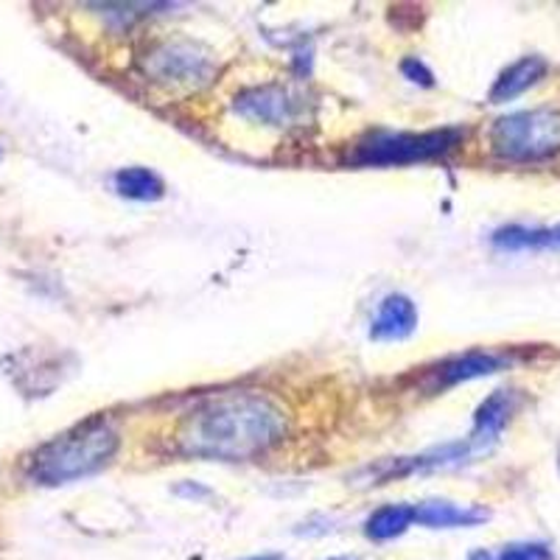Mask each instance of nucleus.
I'll return each instance as SVG.
<instances>
[{"label":"nucleus","mask_w":560,"mask_h":560,"mask_svg":"<svg viewBox=\"0 0 560 560\" xmlns=\"http://www.w3.org/2000/svg\"><path fill=\"white\" fill-rule=\"evenodd\" d=\"M287 432V412L269 395L222 393L185 415L177 448L185 457L244 463L278 446Z\"/></svg>","instance_id":"1"},{"label":"nucleus","mask_w":560,"mask_h":560,"mask_svg":"<svg viewBox=\"0 0 560 560\" xmlns=\"http://www.w3.org/2000/svg\"><path fill=\"white\" fill-rule=\"evenodd\" d=\"M118 446H121V434L113 420L93 415L39 446L28 463V477L45 488L79 482L109 465Z\"/></svg>","instance_id":"2"},{"label":"nucleus","mask_w":560,"mask_h":560,"mask_svg":"<svg viewBox=\"0 0 560 560\" xmlns=\"http://www.w3.org/2000/svg\"><path fill=\"white\" fill-rule=\"evenodd\" d=\"M490 149L510 163H538L560 152V113L549 107L502 115L490 127Z\"/></svg>","instance_id":"3"},{"label":"nucleus","mask_w":560,"mask_h":560,"mask_svg":"<svg viewBox=\"0 0 560 560\" xmlns=\"http://www.w3.org/2000/svg\"><path fill=\"white\" fill-rule=\"evenodd\" d=\"M465 132L459 127L432 129V132H395L373 135L359 143L353 152V163L359 166H407V163H423L448 154L463 143Z\"/></svg>","instance_id":"4"},{"label":"nucleus","mask_w":560,"mask_h":560,"mask_svg":"<svg viewBox=\"0 0 560 560\" xmlns=\"http://www.w3.org/2000/svg\"><path fill=\"white\" fill-rule=\"evenodd\" d=\"M510 364H513V359L504 357V353H493V350H468V353H457V357H448L443 359V362L423 370L420 389L429 395L446 393V389L457 387V384L493 376V373L510 368Z\"/></svg>","instance_id":"5"},{"label":"nucleus","mask_w":560,"mask_h":560,"mask_svg":"<svg viewBox=\"0 0 560 560\" xmlns=\"http://www.w3.org/2000/svg\"><path fill=\"white\" fill-rule=\"evenodd\" d=\"M208 57L188 43H166L154 48L147 59V73L154 82L166 84V88H179V84H199L210 73Z\"/></svg>","instance_id":"6"},{"label":"nucleus","mask_w":560,"mask_h":560,"mask_svg":"<svg viewBox=\"0 0 560 560\" xmlns=\"http://www.w3.org/2000/svg\"><path fill=\"white\" fill-rule=\"evenodd\" d=\"M418 306L412 298L401 292L387 294L370 323V339L373 342H401L418 331Z\"/></svg>","instance_id":"7"},{"label":"nucleus","mask_w":560,"mask_h":560,"mask_svg":"<svg viewBox=\"0 0 560 560\" xmlns=\"http://www.w3.org/2000/svg\"><path fill=\"white\" fill-rule=\"evenodd\" d=\"M236 109L244 118H253V121L261 124H275V127H283V124L292 121L294 104L289 98V93L283 88H253L247 93L236 98Z\"/></svg>","instance_id":"8"},{"label":"nucleus","mask_w":560,"mask_h":560,"mask_svg":"<svg viewBox=\"0 0 560 560\" xmlns=\"http://www.w3.org/2000/svg\"><path fill=\"white\" fill-rule=\"evenodd\" d=\"M490 518V510L482 504H454V502H423L415 504V524L429 529L479 527Z\"/></svg>","instance_id":"9"},{"label":"nucleus","mask_w":560,"mask_h":560,"mask_svg":"<svg viewBox=\"0 0 560 560\" xmlns=\"http://www.w3.org/2000/svg\"><path fill=\"white\" fill-rule=\"evenodd\" d=\"M547 77V62L541 57H522L518 62H513L510 68H504L499 73V79L490 88L488 98L490 104H504L513 102V98L524 96L529 88L541 82Z\"/></svg>","instance_id":"10"},{"label":"nucleus","mask_w":560,"mask_h":560,"mask_svg":"<svg viewBox=\"0 0 560 560\" xmlns=\"http://www.w3.org/2000/svg\"><path fill=\"white\" fill-rule=\"evenodd\" d=\"M415 524V504H384L364 522L370 541H393Z\"/></svg>","instance_id":"11"},{"label":"nucleus","mask_w":560,"mask_h":560,"mask_svg":"<svg viewBox=\"0 0 560 560\" xmlns=\"http://www.w3.org/2000/svg\"><path fill=\"white\" fill-rule=\"evenodd\" d=\"M115 191L135 202H158L166 194V183L152 168L129 166L115 174Z\"/></svg>","instance_id":"12"},{"label":"nucleus","mask_w":560,"mask_h":560,"mask_svg":"<svg viewBox=\"0 0 560 560\" xmlns=\"http://www.w3.org/2000/svg\"><path fill=\"white\" fill-rule=\"evenodd\" d=\"M493 244L502 249H541L547 247V233L544 228H522V224H510L493 233Z\"/></svg>","instance_id":"13"},{"label":"nucleus","mask_w":560,"mask_h":560,"mask_svg":"<svg viewBox=\"0 0 560 560\" xmlns=\"http://www.w3.org/2000/svg\"><path fill=\"white\" fill-rule=\"evenodd\" d=\"M499 560H552V549H549L547 544L535 541L510 544V547L502 549Z\"/></svg>","instance_id":"14"},{"label":"nucleus","mask_w":560,"mask_h":560,"mask_svg":"<svg viewBox=\"0 0 560 560\" xmlns=\"http://www.w3.org/2000/svg\"><path fill=\"white\" fill-rule=\"evenodd\" d=\"M401 70H404V77H407L409 82L423 84V88H432V84H434V73L427 68V65L420 62V59H415V57L404 59Z\"/></svg>","instance_id":"15"},{"label":"nucleus","mask_w":560,"mask_h":560,"mask_svg":"<svg viewBox=\"0 0 560 560\" xmlns=\"http://www.w3.org/2000/svg\"><path fill=\"white\" fill-rule=\"evenodd\" d=\"M544 233H547V247H560V224H555V228H544Z\"/></svg>","instance_id":"16"},{"label":"nucleus","mask_w":560,"mask_h":560,"mask_svg":"<svg viewBox=\"0 0 560 560\" xmlns=\"http://www.w3.org/2000/svg\"><path fill=\"white\" fill-rule=\"evenodd\" d=\"M244 560H287V558L278 552H267V555H253V558H244Z\"/></svg>","instance_id":"17"},{"label":"nucleus","mask_w":560,"mask_h":560,"mask_svg":"<svg viewBox=\"0 0 560 560\" xmlns=\"http://www.w3.org/2000/svg\"><path fill=\"white\" fill-rule=\"evenodd\" d=\"M468 560H493V555L485 552V549H477V552H474Z\"/></svg>","instance_id":"18"},{"label":"nucleus","mask_w":560,"mask_h":560,"mask_svg":"<svg viewBox=\"0 0 560 560\" xmlns=\"http://www.w3.org/2000/svg\"><path fill=\"white\" fill-rule=\"evenodd\" d=\"M331 560H359V558H331Z\"/></svg>","instance_id":"19"},{"label":"nucleus","mask_w":560,"mask_h":560,"mask_svg":"<svg viewBox=\"0 0 560 560\" xmlns=\"http://www.w3.org/2000/svg\"><path fill=\"white\" fill-rule=\"evenodd\" d=\"M558 468H560V454H558Z\"/></svg>","instance_id":"20"},{"label":"nucleus","mask_w":560,"mask_h":560,"mask_svg":"<svg viewBox=\"0 0 560 560\" xmlns=\"http://www.w3.org/2000/svg\"><path fill=\"white\" fill-rule=\"evenodd\" d=\"M0 158H3V152H0Z\"/></svg>","instance_id":"21"}]
</instances>
